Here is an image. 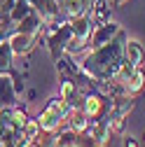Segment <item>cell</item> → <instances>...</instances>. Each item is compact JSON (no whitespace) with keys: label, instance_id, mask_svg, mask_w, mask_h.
I'll return each instance as SVG.
<instances>
[{"label":"cell","instance_id":"1","mask_svg":"<svg viewBox=\"0 0 145 147\" xmlns=\"http://www.w3.org/2000/svg\"><path fill=\"white\" fill-rule=\"evenodd\" d=\"M126 40H129L126 33L119 30L117 38H112L108 45L91 49L87 54V59L80 63L82 70L89 77H94L96 82H110L119 72L122 63H124V45H126Z\"/></svg>","mask_w":145,"mask_h":147},{"label":"cell","instance_id":"2","mask_svg":"<svg viewBox=\"0 0 145 147\" xmlns=\"http://www.w3.org/2000/svg\"><path fill=\"white\" fill-rule=\"evenodd\" d=\"M70 110H72V107H70L61 96H54V98L47 103V107L40 112V117H38L40 131H42V133H56V128L68 119Z\"/></svg>","mask_w":145,"mask_h":147},{"label":"cell","instance_id":"3","mask_svg":"<svg viewBox=\"0 0 145 147\" xmlns=\"http://www.w3.org/2000/svg\"><path fill=\"white\" fill-rule=\"evenodd\" d=\"M80 107L84 110V115L89 119H103L108 112H110V107H112V98H108L105 94H101V91L96 89V91H91V94H87L82 98Z\"/></svg>","mask_w":145,"mask_h":147},{"label":"cell","instance_id":"4","mask_svg":"<svg viewBox=\"0 0 145 147\" xmlns=\"http://www.w3.org/2000/svg\"><path fill=\"white\" fill-rule=\"evenodd\" d=\"M119 30H122V26H119L117 21H108V24H103V26H96V28L91 30V38H89V47L96 49V47L108 45L112 38H117Z\"/></svg>","mask_w":145,"mask_h":147},{"label":"cell","instance_id":"5","mask_svg":"<svg viewBox=\"0 0 145 147\" xmlns=\"http://www.w3.org/2000/svg\"><path fill=\"white\" fill-rule=\"evenodd\" d=\"M9 47L14 54H19V56H24V54H30L35 49V45H38V35H28V33H21V30H14L9 38H7Z\"/></svg>","mask_w":145,"mask_h":147},{"label":"cell","instance_id":"6","mask_svg":"<svg viewBox=\"0 0 145 147\" xmlns=\"http://www.w3.org/2000/svg\"><path fill=\"white\" fill-rule=\"evenodd\" d=\"M28 3L33 5L35 12L42 16L45 24H49V21H54V19H59V16H63V14H61V3H59V0H28Z\"/></svg>","mask_w":145,"mask_h":147},{"label":"cell","instance_id":"7","mask_svg":"<svg viewBox=\"0 0 145 147\" xmlns=\"http://www.w3.org/2000/svg\"><path fill=\"white\" fill-rule=\"evenodd\" d=\"M16 86L12 75H0V110H7L16 105Z\"/></svg>","mask_w":145,"mask_h":147},{"label":"cell","instance_id":"8","mask_svg":"<svg viewBox=\"0 0 145 147\" xmlns=\"http://www.w3.org/2000/svg\"><path fill=\"white\" fill-rule=\"evenodd\" d=\"M87 16L89 21H91V26H103L110 21V5L105 3V0H91V5H89L87 9Z\"/></svg>","mask_w":145,"mask_h":147},{"label":"cell","instance_id":"9","mask_svg":"<svg viewBox=\"0 0 145 147\" xmlns=\"http://www.w3.org/2000/svg\"><path fill=\"white\" fill-rule=\"evenodd\" d=\"M59 96L70 105V107H80L82 105V98H84V94L72 84L70 80H61V91H59Z\"/></svg>","mask_w":145,"mask_h":147},{"label":"cell","instance_id":"10","mask_svg":"<svg viewBox=\"0 0 145 147\" xmlns=\"http://www.w3.org/2000/svg\"><path fill=\"white\" fill-rule=\"evenodd\" d=\"M143 59H145V51H143L140 42L138 40H126V45H124V61H129L131 65L140 68Z\"/></svg>","mask_w":145,"mask_h":147},{"label":"cell","instance_id":"11","mask_svg":"<svg viewBox=\"0 0 145 147\" xmlns=\"http://www.w3.org/2000/svg\"><path fill=\"white\" fill-rule=\"evenodd\" d=\"M89 121H91V119L84 115L82 107H72L70 110V115H68V128H72L75 133H84L87 126H89Z\"/></svg>","mask_w":145,"mask_h":147},{"label":"cell","instance_id":"12","mask_svg":"<svg viewBox=\"0 0 145 147\" xmlns=\"http://www.w3.org/2000/svg\"><path fill=\"white\" fill-rule=\"evenodd\" d=\"M12 56L14 51L9 47V42H0V75H12L14 72V65H12Z\"/></svg>","mask_w":145,"mask_h":147},{"label":"cell","instance_id":"13","mask_svg":"<svg viewBox=\"0 0 145 147\" xmlns=\"http://www.w3.org/2000/svg\"><path fill=\"white\" fill-rule=\"evenodd\" d=\"M54 147H80V133H75L72 128H66L63 133L54 138Z\"/></svg>","mask_w":145,"mask_h":147},{"label":"cell","instance_id":"14","mask_svg":"<svg viewBox=\"0 0 145 147\" xmlns=\"http://www.w3.org/2000/svg\"><path fill=\"white\" fill-rule=\"evenodd\" d=\"M124 147H138V140L136 138H124Z\"/></svg>","mask_w":145,"mask_h":147},{"label":"cell","instance_id":"15","mask_svg":"<svg viewBox=\"0 0 145 147\" xmlns=\"http://www.w3.org/2000/svg\"><path fill=\"white\" fill-rule=\"evenodd\" d=\"M124 3H126V0H112V7H122Z\"/></svg>","mask_w":145,"mask_h":147}]
</instances>
